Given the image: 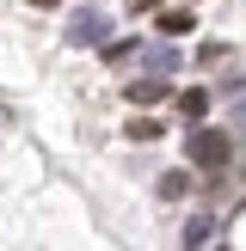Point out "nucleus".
Masks as SVG:
<instances>
[{
	"instance_id": "obj_1",
	"label": "nucleus",
	"mask_w": 246,
	"mask_h": 251,
	"mask_svg": "<svg viewBox=\"0 0 246 251\" xmlns=\"http://www.w3.org/2000/svg\"><path fill=\"white\" fill-rule=\"evenodd\" d=\"M184 159H191L197 172H221V166L234 159V141H228V129L191 123V129H184Z\"/></svg>"
},
{
	"instance_id": "obj_2",
	"label": "nucleus",
	"mask_w": 246,
	"mask_h": 251,
	"mask_svg": "<svg viewBox=\"0 0 246 251\" xmlns=\"http://www.w3.org/2000/svg\"><path fill=\"white\" fill-rule=\"evenodd\" d=\"M62 37H68V43H80V49H98V43L111 37V12H105V6H74Z\"/></svg>"
},
{
	"instance_id": "obj_3",
	"label": "nucleus",
	"mask_w": 246,
	"mask_h": 251,
	"mask_svg": "<svg viewBox=\"0 0 246 251\" xmlns=\"http://www.w3.org/2000/svg\"><path fill=\"white\" fill-rule=\"evenodd\" d=\"M123 98H129V104H166V98H172V74H135V80L129 86H123Z\"/></svg>"
},
{
	"instance_id": "obj_4",
	"label": "nucleus",
	"mask_w": 246,
	"mask_h": 251,
	"mask_svg": "<svg viewBox=\"0 0 246 251\" xmlns=\"http://www.w3.org/2000/svg\"><path fill=\"white\" fill-rule=\"evenodd\" d=\"M135 61H142L148 74H179V37H160V43H142V49H135Z\"/></svg>"
},
{
	"instance_id": "obj_5",
	"label": "nucleus",
	"mask_w": 246,
	"mask_h": 251,
	"mask_svg": "<svg viewBox=\"0 0 246 251\" xmlns=\"http://www.w3.org/2000/svg\"><path fill=\"white\" fill-rule=\"evenodd\" d=\"M172 104H179V117H184V123H203V117H209V92H203V86H184Z\"/></svg>"
},
{
	"instance_id": "obj_6",
	"label": "nucleus",
	"mask_w": 246,
	"mask_h": 251,
	"mask_svg": "<svg viewBox=\"0 0 246 251\" xmlns=\"http://www.w3.org/2000/svg\"><path fill=\"white\" fill-rule=\"evenodd\" d=\"M191 25H197V19H191V6H160L154 31H160V37H184V31H191Z\"/></svg>"
},
{
	"instance_id": "obj_7",
	"label": "nucleus",
	"mask_w": 246,
	"mask_h": 251,
	"mask_svg": "<svg viewBox=\"0 0 246 251\" xmlns=\"http://www.w3.org/2000/svg\"><path fill=\"white\" fill-rule=\"evenodd\" d=\"M135 49H142L135 37H105V43H98V55H105L111 68H123V61H135Z\"/></svg>"
},
{
	"instance_id": "obj_8",
	"label": "nucleus",
	"mask_w": 246,
	"mask_h": 251,
	"mask_svg": "<svg viewBox=\"0 0 246 251\" xmlns=\"http://www.w3.org/2000/svg\"><path fill=\"white\" fill-rule=\"evenodd\" d=\"M154 190H160V202H179V196H191V172H166Z\"/></svg>"
},
{
	"instance_id": "obj_9",
	"label": "nucleus",
	"mask_w": 246,
	"mask_h": 251,
	"mask_svg": "<svg viewBox=\"0 0 246 251\" xmlns=\"http://www.w3.org/2000/svg\"><path fill=\"white\" fill-rule=\"evenodd\" d=\"M215 239V215H191V227H184V245H209Z\"/></svg>"
},
{
	"instance_id": "obj_10",
	"label": "nucleus",
	"mask_w": 246,
	"mask_h": 251,
	"mask_svg": "<svg viewBox=\"0 0 246 251\" xmlns=\"http://www.w3.org/2000/svg\"><path fill=\"white\" fill-rule=\"evenodd\" d=\"M197 61H203V68H221V61H228V43H203V49H197Z\"/></svg>"
},
{
	"instance_id": "obj_11",
	"label": "nucleus",
	"mask_w": 246,
	"mask_h": 251,
	"mask_svg": "<svg viewBox=\"0 0 246 251\" xmlns=\"http://www.w3.org/2000/svg\"><path fill=\"white\" fill-rule=\"evenodd\" d=\"M154 135H160L154 117H135V123H129V141H154Z\"/></svg>"
},
{
	"instance_id": "obj_12",
	"label": "nucleus",
	"mask_w": 246,
	"mask_h": 251,
	"mask_svg": "<svg viewBox=\"0 0 246 251\" xmlns=\"http://www.w3.org/2000/svg\"><path fill=\"white\" fill-rule=\"evenodd\" d=\"M135 6H142V12H154V6H160V0H135Z\"/></svg>"
},
{
	"instance_id": "obj_13",
	"label": "nucleus",
	"mask_w": 246,
	"mask_h": 251,
	"mask_svg": "<svg viewBox=\"0 0 246 251\" xmlns=\"http://www.w3.org/2000/svg\"><path fill=\"white\" fill-rule=\"evenodd\" d=\"M31 6H43V12H49V6H62V0H31Z\"/></svg>"
},
{
	"instance_id": "obj_14",
	"label": "nucleus",
	"mask_w": 246,
	"mask_h": 251,
	"mask_svg": "<svg viewBox=\"0 0 246 251\" xmlns=\"http://www.w3.org/2000/svg\"><path fill=\"white\" fill-rule=\"evenodd\" d=\"M234 123H246V104H234Z\"/></svg>"
}]
</instances>
